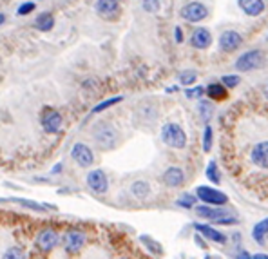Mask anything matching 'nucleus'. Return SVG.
Listing matches in <instances>:
<instances>
[{
    "mask_svg": "<svg viewBox=\"0 0 268 259\" xmlns=\"http://www.w3.org/2000/svg\"><path fill=\"white\" fill-rule=\"evenodd\" d=\"M196 216H199L201 220H205L210 225H220V227H234L238 225L239 220L236 218L234 211L227 209V206H210V205H198L194 209Z\"/></svg>",
    "mask_w": 268,
    "mask_h": 259,
    "instance_id": "obj_1",
    "label": "nucleus"
},
{
    "mask_svg": "<svg viewBox=\"0 0 268 259\" xmlns=\"http://www.w3.org/2000/svg\"><path fill=\"white\" fill-rule=\"evenodd\" d=\"M162 141L167 147H171V149L181 150L187 147L189 138H187V132L183 131L181 125H178L174 122H169L162 127Z\"/></svg>",
    "mask_w": 268,
    "mask_h": 259,
    "instance_id": "obj_2",
    "label": "nucleus"
},
{
    "mask_svg": "<svg viewBox=\"0 0 268 259\" xmlns=\"http://www.w3.org/2000/svg\"><path fill=\"white\" fill-rule=\"evenodd\" d=\"M92 138L96 141V145L101 150L115 149L120 141V134L111 123H98L94 131H92Z\"/></svg>",
    "mask_w": 268,
    "mask_h": 259,
    "instance_id": "obj_3",
    "label": "nucleus"
},
{
    "mask_svg": "<svg viewBox=\"0 0 268 259\" xmlns=\"http://www.w3.org/2000/svg\"><path fill=\"white\" fill-rule=\"evenodd\" d=\"M194 194L198 196V199L203 205L227 206V203H229V194H225L223 190H220L218 187H212V185H198Z\"/></svg>",
    "mask_w": 268,
    "mask_h": 259,
    "instance_id": "obj_4",
    "label": "nucleus"
},
{
    "mask_svg": "<svg viewBox=\"0 0 268 259\" xmlns=\"http://www.w3.org/2000/svg\"><path fill=\"white\" fill-rule=\"evenodd\" d=\"M85 243H87V234H85L84 230L69 229L64 236H62V246H64V250L71 255L78 254V252L85 246Z\"/></svg>",
    "mask_w": 268,
    "mask_h": 259,
    "instance_id": "obj_5",
    "label": "nucleus"
},
{
    "mask_svg": "<svg viewBox=\"0 0 268 259\" xmlns=\"http://www.w3.org/2000/svg\"><path fill=\"white\" fill-rule=\"evenodd\" d=\"M264 64V55L259 49H252V51H246V53L239 55V58L236 60V69L241 71V73H248V71H255L259 69Z\"/></svg>",
    "mask_w": 268,
    "mask_h": 259,
    "instance_id": "obj_6",
    "label": "nucleus"
},
{
    "mask_svg": "<svg viewBox=\"0 0 268 259\" xmlns=\"http://www.w3.org/2000/svg\"><path fill=\"white\" fill-rule=\"evenodd\" d=\"M60 241H62L60 234H58L55 229H51V227H45V229H42L38 234H36L35 245H36V248H38L40 252L49 254L51 250H55V248H57Z\"/></svg>",
    "mask_w": 268,
    "mask_h": 259,
    "instance_id": "obj_7",
    "label": "nucleus"
},
{
    "mask_svg": "<svg viewBox=\"0 0 268 259\" xmlns=\"http://www.w3.org/2000/svg\"><path fill=\"white\" fill-rule=\"evenodd\" d=\"M85 183L94 194H107L109 190V178H107L105 171L101 169H92L85 176Z\"/></svg>",
    "mask_w": 268,
    "mask_h": 259,
    "instance_id": "obj_8",
    "label": "nucleus"
},
{
    "mask_svg": "<svg viewBox=\"0 0 268 259\" xmlns=\"http://www.w3.org/2000/svg\"><path fill=\"white\" fill-rule=\"evenodd\" d=\"M194 230L201 234L208 243H216V245H227L230 237L220 229H214L210 223H194Z\"/></svg>",
    "mask_w": 268,
    "mask_h": 259,
    "instance_id": "obj_9",
    "label": "nucleus"
},
{
    "mask_svg": "<svg viewBox=\"0 0 268 259\" xmlns=\"http://www.w3.org/2000/svg\"><path fill=\"white\" fill-rule=\"evenodd\" d=\"M71 158L73 162L82 169H89L94 163V152L89 145L85 143H75L71 149Z\"/></svg>",
    "mask_w": 268,
    "mask_h": 259,
    "instance_id": "obj_10",
    "label": "nucleus"
},
{
    "mask_svg": "<svg viewBox=\"0 0 268 259\" xmlns=\"http://www.w3.org/2000/svg\"><path fill=\"white\" fill-rule=\"evenodd\" d=\"M180 15L189 22H201L208 17V11L201 2H189L187 6L181 8Z\"/></svg>",
    "mask_w": 268,
    "mask_h": 259,
    "instance_id": "obj_11",
    "label": "nucleus"
},
{
    "mask_svg": "<svg viewBox=\"0 0 268 259\" xmlns=\"http://www.w3.org/2000/svg\"><path fill=\"white\" fill-rule=\"evenodd\" d=\"M162 181L169 189H180V187L185 185V171L181 167H178V165L167 167L162 176Z\"/></svg>",
    "mask_w": 268,
    "mask_h": 259,
    "instance_id": "obj_12",
    "label": "nucleus"
},
{
    "mask_svg": "<svg viewBox=\"0 0 268 259\" xmlns=\"http://www.w3.org/2000/svg\"><path fill=\"white\" fill-rule=\"evenodd\" d=\"M250 160L255 167L268 171V140L257 141L250 150Z\"/></svg>",
    "mask_w": 268,
    "mask_h": 259,
    "instance_id": "obj_13",
    "label": "nucleus"
},
{
    "mask_svg": "<svg viewBox=\"0 0 268 259\" xmlns=\"http://www.w3.org/2000/svg\"><path fill=\"white\" fill-rule=\"evenodd\" d=\"M62 122H64V120H62V115L55 109H47L44 115H42V127H44V131L47 132V134H57V132H60Z\"/></svg>",
    "mask_w": 268,
    "mask_h": 259,
    "instance_id": "obj_14",
    "label": "nucleus"
},
{
    "mask_svg": "<svg viewBox=\"0 0 268 259\" xmlns=\"http://www.w3.org/2000/svg\"><path fill=\"white\" fill-rule=\"evenodd\" d=\"M243 44V38L239 33L236 31H225L223 35L220 36V47L223 49L225 53H234L238 51Z\"/></svg>",
    "mask_w": 268,
    "mask_h": 259,
    "instance_id": "obj_15",
    "label": "nucleus"
},
{
    "mask_svg": "<svg viewBox=\"0 0 268 259\" xmlns=\"http://www.w3.org/2000/svg\"><path fill=\"white\" fill-rule=\"evenodd\" d=\"M190 44H192L194 49H199V51H203V49H208V47H210V44H212L210 31L205 29V27H198V29L192 33V36H190Z\"/></svg>",
    "mask_w": 268,
    "mask_h": 259,
    "instance_id": "obj_16",
    "label": "nucleus"
},
{
    "mask_svg": "<svg viewBox=\"0 0 268 259\" xmlns=\"http://www.w3.org/2000/svg\"><path fill=\"white\" fill-rule=\"evenodd\" d=\"M129 190H131L132 198L140 199V201H143V199H149L150 194H152V187H150V183H149V181H145V180L132 181L131 187H129Z\"/></svg>",
    "mask_w": 268,
    "mask_h": 259,
    "instance_id": "obj_17",
    "label": "nucleus"
},
{
    "mask_svg": "<svg viewBox=\"0 0 268 259\" xmlns=\"http://www.w3.org/2000/svg\"><path fill=\"white\" fill-rule=\"evenodd\" d=\"M0 201H13L17 205L24 206V209H29V211L35 212H45V211H57L55 205H42V203H36L33 199H26V198H9V199H0Z\"/></svg>",
    "mask_w": 268,
    "mask_h": 259,
    "instance_id": "obj_18",
    "label": "nucleus"
},
{
    "mask_svg": "<svg viewBox=\"0 0 268 259\" xmlns=\"http://www.w3.org/2000/svg\"><path fill=\"white\" fill-rule=\"evenodd\" d=\"M96 11L103 18H113L118 15L120 4L118 0H96Z\"/></svg>",
    "mask_w": 268,
    "mask_h": 259,
    "instance_id": "obj_19",
    "label": "nucleus"
},
{
    "mask_svg": "<svg viewBox=\"0 0 268 259\" xmlns=\"http://www.w3.org/2000/svg\"><path fill=\"white\" fill-rule=\"evenodd\" d=\"M239 8L245 11L248 17H259L264 11V2L263 0H239Z\"/></svg>",
    "mask_w": 268,
    "mask_h": 259,
    "instance_id": "obj_20",
    "label": "nucleus"
},
{
    "mask_svg": "<svg viewBox=\"0 0 268 259\" xmlns=\"http://www.w3.org/2000/svg\"><path fill=\"white\" fill-rule=\"evenodd\" d=\"M205 92H207V96L210 98V100H216V101H221V100H227L229 98V91H227V87H225L223 84H208L207 89H205Z\"/></svg>",
    "mask_w": 268,
    "mask_h": 259,
    "instance_id": "obj_21",
    "label": "nucleus"
},
{
    "mask_svg": "<svg viewBox=\"0 0 268 259\" xmlns=\"http://www.w3.org/2000/svg\"><path fill=\"white\" fill-rule=\"evenodd\" d=\"M266 236H268V218H264V220H261L259 223L254 225V229H252V237H254V241L257 243V245H264Z\"/></svg>",
    "mask_w": 268,
    "mask_h": 259,
    "instance_id": "obj_22",
    "label": "nucleus"
},
{
    "mask_svg": "<svg viewBox=\"0 0 268 259\" xmlns=\"http://www.w3.org/2000/svg\"><path fill=\"white\" fill-rule=\"evenodd\" d=\"M205 176H207V180L210 181L212 185H221V180H223V176H221L220 171V165L216 160H210L207 163V169H205Z\"/></svg>",
    "mask_w": 268,
    "mask_h": 259,
    "instance_id": "obj_23",
    "label": "nucleus"
},
{
    "mask_svg": "<svg viewBox=\"0 0 268 259\" xmlns=\"http://www.w3.org/2000/svg\"><path fill=\"white\" fill-rule=\"evenodd\" d=\"M198 196L194 192H181L176 199V205L185 209V211H190V209H196L198 206Z\"/></svg>",
    "mask_w": 268,
    "mask_h": 259,
    "instance_id": "obj_24",
    "label": "nucleus"
},
{
    "mask_svg": "<svg viewBox=\"0 0 268 259\" xmlns=\"http://www.w3.org/2000/svg\"><path fill=\"white\" fill-rule=\"evenodd\" d=\"M140 241L143 243V246H145V248L150 252V254L163 255V246L159 245V241H156L154 237H150V236H147V234H143V236H140Z\"/></svg>",
    "mask_w": 268,
    "mask_h": 259,
    "instance_id": "obj_25",
    "label": "nucleus"
},
{
    "mask_svg": "<svg viewBox=\"0 0 268 259\" xmlns=\"http://www.w3.org/2000/svg\"><path fill=\"white\" fill-rule=\"evenodd\" d=\"M35 26H36V29H40V31H51V29H53V26H55L53 15H51V13L38 15V17H36V20H35Z\"/></svg>",
    "mask_w": 268,
    "mask_h": 259,
    "instance_id": "obj_26",
    "label": "nucleus"
},
{
    "mask_svg": "<svg viewBox=\"0 0 268 259\" xmlns=\"http://www.w3.org/2000/svg\"><path fill=\"white\" fill-rule=\"evenodd\" d=\"M178 80H180V84L185 85V87H190V85L198 80V73L194 69H185L180 73V76H178Z\"/></svg>",
    "mask_w": 268,
    "mask_h": 259,
    "instance_id": "obj_27",
    "label": "nucleus"
},
{
    "mask_svg": "<svg viewBox=\"0 0 268 259\" xmlns=\"http://www.w3.org/2000/svg\"><path fill=\"white\" fill-rule=\"evenodd\" d=\"M198 111H199V118H201L203 122L208 125V122H210V118H212V106H210V101H208V100H199Z\"/></svg>",
    "mask_w": 268,
    "mask_h": 259,
    "instance_id": "obj_28",
    "label": "nucleus"
},
{
    "mask_svg": "<svg viewBox=\"0 0 268 259\" xmlns=\"http://www.w3.org/2000/svg\"><path fill=\"white\" fill-rule=\"evenodd\" d=\"M123 100V96H115V98H109V100H103V101H100L98 106H94L92 107V115H96V113H101V111H105V109H109V107H113V106H116V103H120V101Z\"/></svg>",
    "mask_w": 268,
    "mask_h": 259,
    "instance_id": "obj_29",
    "label": "nucleus"
},
{
    "mask_svg": "<svg viewBox=\"0 0 268 259\" xmlns=\"http://www.w3.org/2000/svg\"><path fill=\"white\" fill-rule=\"evenodd\" d=\"M212 140H214V132H212V127H210V125H205V131H203V152H210Z\"/></svg>",
    "mask_w": 268,
    "mask_h": 259,
    "instance_id": "obj_30",
    "label": "nucleus"
},
{
    "mask_svg": "<svg viewBox=\"0 0 268 259\" xmlns=\"http://www.w3.org/2000/svg\"><path fill=\"white\" fill-rule=\"evenodd\" d=\"M2 259H26V252L20 246H9Z\"/></svg>",
    "mask_w": 268,
    "mask_h": 259,
    "instance_id": "obj_31",
    "label": "nucleus"
},
{
    "mask_svg": "<svg viewBox=\"0 0 268 259\" xmlns=\"http://www.w3.org/2000/svg\"><path fill=\"white\" fill-rule=\"evenodd\" d=\"M221 84L227 89H234L241 84V78H239V75H225L223 78H221Z\"/></svg>",
    "mask_w": 268,
    "mask_h": 259,
    "instance_id": "obj_32",
    "label": "nucleus"
},
{
    "mask_svg": "<svg viewBox=\"0 0 268 259\" xmlns=\"http://www.w3.org/2000/svg\"><path fill=\"white\" fill-rule=\"evenodd\" d=\"M203 94H205V87H201V85H196V87L185 91V96L190 98V100H201Z\"/></svg>",
    "mask_w": 268,
    "mask_h": 259,
    "instance_id": "obj_33",
    "label": "nucleus"
},
{
    "mask_svg": "<svg viewBox=\"0 0 268 259\" xmlns=\"http://www.w3.org/2000/svg\"><path fill=\"white\" fill-rule=\"evenodd\" d=\"M143 9L149 13H156L159 11V0H143Z\"/></svg>",
    "mask_w": 268,
    "mask_h": 259,
    "instance_id": "obj_34",
    "label": "nucleus"
},
{
    "mask_svg": "<svg viewBox=\"0 0 268 259\" xmlns=\"http://www.w3.org/2000/svg\"><path fill=\"white\" fill-rule=\"evenodd\" d=\"M33 9H35V2H26V4H22L18 8V15H27V13H31Z\"/></svg>",
    "mask_w": 268,
    "mask_h": 259,
    "instance_id": "obj_35",
    "label": "nucleus"
},
{
    "mask_svg": "<svg viewBox=\"0 0 268 259\" xmlns=\"http://www.w3.org/2000/svg\"><path fill=\"white\" fill-rule=\"evenodd\" d=\"M194 243H196V245L199 246V248H207V239H205V237L201 236V234H194Z\"/></svg>",
    "mask_w": 268,
    "mask_h": 259,
    "instance_id": "obj_36",
    "label": "nucleus"
},
{
    "mask_svg": "<svg viewBox=\"0 0 268 259\" xmlns=\"http://www.w3.org/2000/svg\"><path fill=\"white\" fill-rule=\"evenodd\" d=\"M234 259H252V254L250 252H246V250H236L234 252Z\"/></svg>",
    "mask_w": 268,
    "mask_h": 259,
    "instance_id": "obj_37",
    "label": "nucleus"
},
{
    "mask_svg": "<svg viewBox=\"0 0 268 259\" xmlns=\"http://www.w3.org/2000/svg\"><path fill=\"white\" fill-rule=\"evenodd\" d=\"M174 38H176L178 44L183 42V31H181V27H176V29H174Z\"/></svg>",
    "mask_w": 268,
    "mask_h": 259,
    "instance_id": "obj_38",
    "label": "nucleus"
},
{
    "mask_svg": "<svg viewBox=\"0 0 268 259\" xmlns=\"http://www.w3.org/2000/svg\"><path fill=\"white\" fill-rule=\"evenodd\" d=\"M62 167H64L62 163H57V165H55V167L51 169V174H60V172H62Z\"/></svg>",
    "mask_w": 268,
    "mask_h": 259,
    "instance_id": "obj_39",
    "label": "nucleus"
},
{
    "mask_svg": "<svg viewBox=\"0 0 268 259\" xmlns=\"http://www.w3.org/2000/svg\"><path fill=\"white\" fill-rule=\"evenodd\" d=\"M252 259H268V254H264V252H257V254H252Z\"/></svg>",
    "mask_w": 268,
    "mask_h": 259,
    "instance_id": "obj_40",
    "label": "nucleus"
},
{
    "mask_svg": "<svg viewBox=\"0 0 268 259\" xmlns=\"http://www.w3.org/2000/svg\"><path fill=\"white\" fill-rule=\"evenodd\" d=\"M230 237H232V239H234V241H236V243H239V241H241V234H238V232H234Z\"/></svg>",
    "mask_w": 268,
    "mask_h": 259,
    "instance_id": "obj_41",
    "label": "nucleus"
},
{
    "mask_svg": "<svg viewBox=\"0 0 268 259\" xmlns=\"http://www.w3.org/2000/svg\"><path fill=\"white\" fill-rule=\"evenodd\" d=\"M263 92H264V96H266V98H268V84H266V85H264V89H263Z\"/></svg>",
    "mask_w": 268,
    "mask_h": 259,
    "instance_id": "obj_42",
    "label": "nucleus"
},
{
    "mask_svg": "<svg viewBox=\"0 0 268 259\" xmlns=\"http://www.w3.org/2000/svg\"><path fill=\"white\" fill-rule=\"evenodd\" d=\"M4 20H6V17L2 13H0V24H4Z\"/></svg>",
    "mask_w": 268,
    "mask_h": 259,
    "instance_id": "obj_43",
    "label": "nucleus"
},
{
    "mask_svg": "<svg viewBox=\"0 0 268 259\" xmlns=\"http://www.w3.org/2000/svg\"><path fill=\"white\" fill-rule=\"evenodd\" d=\"M205 259H212V257H210V255H205Z\"/></svg>",
    "mask_w": 268,
    "mask_h": 259,
    "instance_id": "obj_44",
    "label": "nucleus"
}]
</instances>
